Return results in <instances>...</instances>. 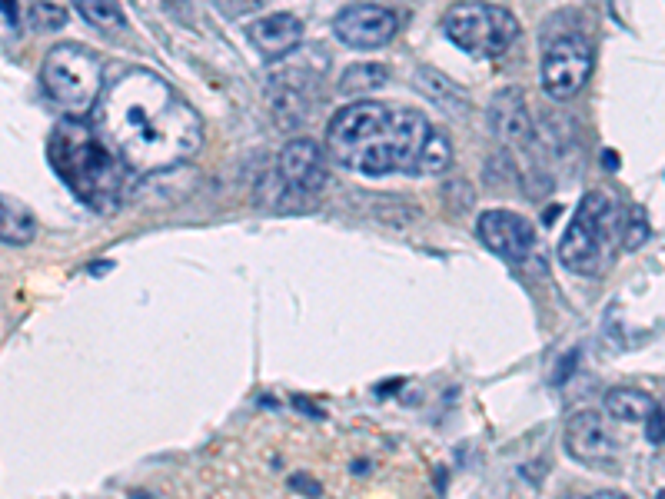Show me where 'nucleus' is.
I'll list each match as a JSON object with an SVG mask.
<instances>
[{
	"label": "nucleus",
	"mask_w": 665,
	"mask_h": 499,
	"mask_svg": "<svg viewBox=\"0 0 665 499\" xmlns=\"http://www.w3.org/2000/svg\"><path fill=\"white\" fill-rule=\"evenodd\" d=\"M97 134L137 173L180 167L203 144V120L167 80L133 67L104 90Z\"/></svg>",
	"instance_id": "nucleus-1"
},
{
	"label": "nucleus",
	"mask_w": 665,
	"mask_h": 499,
	"mask_svg": "<svg viewBox=\"0 0 665 499\" xmlns=\"http://www.w3.org/2000/svg\"><path fill=\"white\" fill-rule=\"evenodd\" d=\"M489 114H493L499 137H503L516 154L526 157L536 150V130H532V120L526 114V100L519 90H503V94L493 100V110H489Z\"/></svg>",
	"instance_id": "nucleus-12"
},
{
	"label": "nucleus",
	"mask_w": 665,
	"mask_h": 499,
	"mask_svg": "<svg viewBox=\"0 0 665 499\" xmlns=\"http://www.w3.org/2000/svg\"><path fill=\"white\" fill-rule=\"evenodd\" d=\"M479 240L486 243L496 257H503L513 267H529L539 260V237L536 227L513 210H486L479 217Z\"/></svg>",
	"instance_id": "nucleus-8"
},
{
	"label": "nucleus",
	"mask_w": 665,
	"mask_h": 499,
	"mask_svg": "<svg viewBox=\"0 0 665 499\" xmlns=\"http://www.w3.org/2000/svg\"><path fill=\"white\" fill-rule=\"evenodd\" d=\"M626 220L616 207V200L602 190H589L582 197L576 217L559 240L562 267L579 277H602L612 267V243H622Z\"/></svg>",
	"instance_id": "nucleus-4"
},
{
	"label": "nucleus",
	"mask_w": 665,
	"mask_h": 499,
	"mask_svg": "<svg viewBox=\"0 0 665 499\" xmlns=\"http://www.w3.org/2000/svg\"><path fill=\"white\" fill-rule=\"evenodd\" d=\"M592 64H596V50L586 34H559L552 37L546 50H542V90L552 100H572L586 87L592 77Z\"/></svg>",
	"instance_id": "nucleus-7"
},
{
	"label": "nucleus",
	"mask_w": 665,
	"mask_h": 499,
	"mask_svg": "<svg viewBox=\"0 0 665 499\" xmlns=\"http://www.w3.org/2000/svg\"><path fill=\"white\" fill-rule=\"evenodd\" d=\"M646 237H649L646 217H642V210H632V223H626V230H622V247L639 250L642 243H646Z\"/></svg>",
	"instance_id": "nucleus-20"
},
{
	"label": "nucleus",
	"mask_w": 665,
	"mask_h": 499,
	"mask_svg": "<svg viewBox=\"0 0 665 499\" xmlns=\"http://www.w3.org/2000/svg\"><path fill=\"white\" fill-rule=\"evenodd\" d=\"M566 453L582 466H609L616 460V440H612L606 420L596 410H582L566 423Z\"/></svg>",
	"instance_id": "nucleus-10"
},
{
	"label": "nucleus",
	"mask_w": 665,
	"mask_h": 499,
	"mask_svg": "<svg viewBox=\"0 0 665 499\" xmlns=\"http://www.w3.org/2000/svg\"><path fill=\"white\" fill-rule=\"evenodd\" d=\"M449 164H453V144H449V134L446 130H429L423 160H419V173H443Z\"/></svg>",
	"instance_id": "nucleus-19"
},
{
	"label": "nucleus",
	"mask_w": 665,
	"mask_h": 499,
	"mask_svg": "<svg viewBox=\"0 0 665 499\" xmlns=\"http://www.w3.org/2000/svg\"><path fill=\"white\" fill-rule=\"evenodd\" d=\"M250 44L260 50L266 60H280L290 54L293 47H300L303 40V24L293 14H266L250 24Z\"/></svg>",
	"instance_id": "nucleus-13"
},
{
	"label": "nucleus",
	"mask_w": 665,
	"mask_h": 499,
	"mask_svg": "<svg viewBox=\"0 0 665 499\" xmlns=\"http://www.w3.org/2000/svg\"><path fill=\"white\" fill-rule=\"evenodd\" d=\"M70 4H74V10L90 27L104 30V34H114V30L127 27V14L120 0H70Z\"/></svg>",
	"instance_id": "nucleus-17"
},
{
	"label": "nucleus",
	"mask_w": 665,
	"mask_h": 499,
	"mask_svg": "<svg viewBox=\"0 0 665 499\" xmlns=\"http://www.w3.org/2000/svg\"><path fill=\"white\" fill-rule=\"evenodd\" d=\"M656 499H665V490H659V496Z\"/></svg>",
	"instance_id": "nucleus-27"
},
{
	"label": "nucleus",
	"mask_w": 665,
	"mask_h": 499,
	"mask_svg": "<svg viewBox=\"0 0 665 499\" xmlns=\"http://www.w3.org/2000/svg\"><path fill=\"white\" fill-rule=\"evenodd\" d=\"M649 443L665 446V403H656V410L649 416Z\"/></svg>",
	"instance_id": "nucleus-22"
},
{
	"label": "nucleus",
	"mask_w": 665,
	"mask_h": 499,
	"mask_svg": "<svg viewBox=\"0 0 665 499\" xmlns=\"http://www.w3.org/2000/svg\"><path fill=\"white\" fill-rule=\"evenodd\" d=\"M47 157L57 177L77 193L87 207L110 213L120 207L127 193V164L104 144L97 130L84 120H60L47 140Z\"/></svg>",
	"instance_id": "nucleus-3"
},
{
	"label": "nucleus",
	"mask_w": 665,
	"mask_h": 499,
	"mask_svg": "<svg viewBox=\"0 0 665 499\" xmlns=\"http://www.w3.org/2000/svg\"><path fill=\"white\" fill-rule=\"evenodd\" d=\"M399 30V20L390 7L380 4H353L336 14L333 20V34L343 40L346 47L356 50H373L390 44Z\"/></svg>",
	"instance_id": "nucleus-9"
},
{
	"label": "nucleus",
	"mask_w": 665,
	"mask_h": 499,
	"mask_svg": "<svg viewBox=\"0 0 665 499\" xmlns=\"http://www.w3.org/2000/svg\"><path fill=\"white\" fill-rule=\"evenodd\" d=\"M34 237H37V223L30 217V210L0 197V243L24 247V243H30Z\"/></svg>",
	"instance_id": "nucleus-16"
},
{
	"label": "nucleus",
	"mask_w": 665,
	"mask_h": 499,
	"mask_svg": "<svg viewBox=\"0 0 665 499\" xmlns=\"http://www.w3.org/2000/svg\"><path fill=\"white\" fill-rule=\"evenodd\" d=\"M429 120L413 107H386L380 100H356L326 127V147L346 170L366 177L419 173Z\"/></svg>",
	"instance_id": "nucleus-2"
},
{
	"label": "nucleus",
	"mask_w": 665,
	"mask_h": 499,
	"mask_svg": "<svg viewBox=\"0 0 665 499\" xmlns=\"http://www.w3.org/2000/svg\"><path fill=\"white\" fill-rule=\"evenodd\" d=\"M386 80H390V70L376 60H366V64H350L340 77V94L356 97V94H370V90H380Z\"/></svg>",
	"instance_id": "nucleus-18"
},
{
	"label": "nucleus",
	"mask_w": 665,
	"mask_h": 499,
	"mask_svg": "<svg viewBox=\"0 0 665 499\" xmlns=\"http://www.w3.org/2000/svg\"><path fill=\"white\" fill-rule=\"evenodd\" d=\"M64 20H67V10H60L57 4H37L34 7V24L40 30H57V27H64Z\"/></svg>",
	"instance_id": "nucleus-21"
},
{
	"label": "nucleus",
	"mask_w": 665,
	"mask_h": 499,
	"mask_svg": "<svg viewBox=\"0 0 665 499\" xmlns=\"http://www.w3.org/2000/svg\"><path fill=\"white\" fill-rule=\"evenodd\" d=\"M602 410L616 423H646L656 410V400L639 386H612L602 400Z\"/></svg>",
	"instance_id": "nucleus-14"
},
{
	"label": "nucleus",
	"mask_w": 665,
	"mask_h": 499,
	"mask_svg": "<svg viewBox=\"0 0 665 499\" xmlns=\"http://www.w3.org/2000/svg\"><path fill=\"white\" fill-rule=\"evenodd\" d=\"M416 87L423 90L429 100H436V104L443 107V110H449V114H459V110L469 107L466 97H463V90H459L453 80H449L446 74H439V70H433V67H419L416 70Z\"/></svg>",
	"instance_id": "nucleus-15"
},
{
	"label": "nucleus",
	"mask_w": 665,
	"mask_h": 499,
	"mask_svg": "<svg viewBox=\"0 0 665 499\" xmlns=\"http://www.w3.org/2000/svg\"><path fill=\"white\" fill-rule=\"evenodd\" d=\"M616 164H619V157H616V154H606V167L616 170Z\"/></svg>",
	"instance_id": "nucleus-26"
},
{
	"label": "nucleus",
	"mask_w": 665,
	"mask_h": 499,
	"mask_svg": "<svg viewBox=\"0 0 665 499\" xmlns=\"http://www.w3.org/2000/svg\"><path fill=\"white\" fill-rule=\"evenodd\" d=\"M40 84L64 114L84 120L104 97V60L90 47L64 40L47 50L40 64Z\"/></svg>",
	"instance_id": "nucleus-5"
},
{
	"label": "nucleus",
	"mask_w": 665,
	"mask_h": 499,
	"mask_svg": "<svg viewBox=\"0 0 665 499\" xmlns=\"http://www.w3.org/2000/svg\"><path fill=\"white\" fill-rule=\"evenodd\" d=\"M280 177L300 193H320L330 180V167H326V150L310 137L290 140L280 150Z\"/></svg>",
	"instance_id": "nucleus-11"
},
{
	"label": "nucleus",
	"mask_w": 665,
	"mask_h": 499,
	"mask_svg": "<svg viewBox=\"0 0 665 499\" xmlns=\"http://www.w3.org/2000/svg\"><path fill=\"white\" fill-rule=\"evenodd\" d=\"M290 486H300V493H306V496H320V483L310 480V476H293Z\"/></svg>",
	"instance_id": "nucleus-23"
},
{
	"label": "nucleus",
	"mask_w": 665,
	"mask_h": 499,
	"mask_svg": "<svg viewBox=\"0 0 665 499\" xmlns=\"http://www.w3.org/2000/svg\"><path fill=\"white\" fill-rule=\"evenodd\" d=\"M562 499H629V496L612 493V490H599V493H589V496H562Z\"/></svg>",
	"instance_id": "nucleus-24"
},
{
	"label": "nucleus",
	"mask_w": 665,
	"mask_h": 499,
	"mask_svg": "<svg viewBox=\"0 0 665 499\" xmlns=\"http://www.w3.org/2000/svg\"><path fill=\"white\" fill-rule=\"evenodd\" d=\"M0 7H4L7 20H14V24H17V0H0Z\"/></svg>",
	"instance_id": "nucleus-25"
},
{
	"label": "nucleus",
	"mask_w": 665,
	"mask_h": 499,
	"mask_svg": "<svg viewBox=\"0 0 665 499\" xmlns=\"http://www.w3.org/2000/svg\"><path fill=\"white\" fill-rule=\"evenodd\" d=\"M443 30L469 57L493 60L513 47V40L519 37V20L506 7L483 4V0H466V4H456L443 17Z\"/></svg>",
	"instance_id": "nucleus-6"
}]
</instances>
